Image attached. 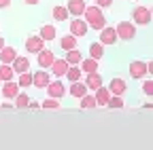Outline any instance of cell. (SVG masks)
I'll return each instance as SVG.
<instances>
[{"mask_svg": "<svg viewBox=\"0 0 153 150\" xmlns=\"http://www.w3.org/2000/svg\"><path fill=\"white\" fill-rule=\"evenodd\" d=\"M100 32V40L98 42H102L104 47H113L115 42H117L119 38H117V32H115V26H104L102 30H98Z\"/></svg>", "mask_w": 153, "mask_h": 150, "instance_id": "6", "label": "cell"}, {"mask_svg": "<svg viewBox=\"0 0 153 150\" xmlns=\"http://www.w3.org/2000/svg\"><path fill=\"white\" fill-rule=\"evenodd\" d=\"M45 45H47V42H45L38 34H36V36H28V38H26V51H28V53H38V51H43Z\"/></svg>", "mask_w": 153, "mask_h": 150, "instance_id": "13", "label": "cell"}, {"mask_svg": "<svg viewBox=\"0 0 153 150\" xmlns=\"http://www.w3.org/2000/svg\"><path fill=\"white\" fill-rule=\"evenodd\" d=\"M85 7H87L85 0H68L66 11H68V15H70V17H81V15H83V11H85Z\"/></svg>", "mask_w": 153, "mask_h": 150, "instance_id": "15", "label": "cell"}, {"mask_svg": "<svg viewBox=\"0 0 153 150\" xmlns=\"http://www.w3.org/2000/svg\"><path fill=\"white\" fill-rule=\"evenodd\" d=\"M108 91H111V95H126V91H128V83L119 76H115L108 80Z\"/></svg>", "mask_w": 153, "mask_h": 150, "instance_id": "11", "label": "cell"}, {"mask_svg": "<svg viewBox=\"0 0 153 150\" xmlns=\"http://www.w3.org/2000/svg\"><path fill=\"white\" fill-rule=\"evenodd\" d=\"M24 2H26V4H38L41 0H24Z\"/></svg>", "mask_w": 153, "mask_h": 150, "instance_id": "38", "label": "cell"}, {"mask_svg": "<svg viewBox=\"0 0 153 150\" xmlns=\"http://www.w3.org/2000/svg\"><path fill=\"white\" fill-rule=\"evenodd\" d=\"M11 68L15 70V74H22V72H28L30 70V59L26 57V55H19L17 53V57L11 61Z\"/></svg>", "mask_w": 153, "mask_h": 150, "instance_id": "16", "label": "cell"}, {"mask_svg": "<svg viewBox=\"0 0 153 150\" xmlns=\"http://www.w3.org/2000/svg\"><path fill=\"white\" fill-rule=\"evenodd\" d=\"M13 100H15V104H13L15 108H28V102H30V95H28V93H26V91H19V93H17V95H15Z\"/></svg>", "mask_w": 153, "mask_h": 150, "instance_id": "29", "label": "cell"}, {"mask_svg": "<svg viewBox=\"0 0 153 150\" xmlns=\"http://www.w3.org/2000/svg\"><path fill=\"white\" fill-rule=\"evenodd\" d=\"M68 70V61L66 59H53V64L49 66V72H51V76L53 78H64V74Z\"/></svg>", "mask_w": 153, "mask_h": 150, "instance_id": "12", "label": "cell"}, {"mask_svg": "<svg viewBox=\"0 0 153 150\" xmlns=\"http://www.w3.org/2000/svg\"><path fill=\"white\" fill-rule=\"evenodd\" d=\"M83 83H85V87H87V91H96L100 85H104V80H102V76H100V72L96 70V72H87L85 76H83Z\"/></svg>", "mask_w": 153, "mask_h": 150, "instance_id": "10", "label": "cell"}, {"mask_svg": "<svg viewBox=\"0 0 153 150\" xmlns=\"http://www.w3.org/2000/svg\"><path fill=\"white\" fill-rule=\"evenodd\" d=\"M132 23L134 26H149L151 23V9L149 7H134L132 9Z\"/></svg>", "mask_w": 153, "mask_h": 150, "instance_id": "2", "label": "cell"}, {"mask_svg": "<svg viewBox=\"0 0 153 150\" xmlns=\"http://www.w3.org/2000/svg\"><path fill=\"white\" fill-rule=\"evenodd\" d=\"M115 32H117V38L119 40H132L134 36H136V26H134L132 21H119L117 26H115Z\"/></svg>", "mask_w": 153, "mask_h": 150, "instance_id": "3", "label": "cell"}, {"mask_svg": "<svg viewBox=\"0 0 153 150\" xmlns=\"http://www.w3.org/2000/svg\"><path fill=\"white\" fill-rule=\"evenodd\" d=\"M143 91H145L147 97L153 95V80H151V78H145V80H143Z\"/></svg>", "mask_w": 153, "mask_h": 150, "instance_id": "33", "label": "cell"}, {"mask_svg": "<svg viewBox=\"0 0 153 150\" xmlns=\"http://www.w3.org/2000/svg\"><path fill=\"white\" fill-rule=\"evenodd\" d=\"M4 45H7V42H4V38H2V36H0V49H2Z\"/></svg>", "mask_w": 153, "mask_h": 150, "instance_id": "39", "label": "cell"}, {"mask_svg": "<svg viewBox=\"0 0 153 150\" xmlns=\"http://www.w3.org/2000/svg\"><path fill=\"white\" fill-rule=\"evenodd\" d=\"M0 108H4V110H11V108H15L13 104H9V100H4V104H0Z\"/></svg>", "mask_w": 153, "mask_h": 150, "instance_id": "37", "label": "cell"}, {"mask_svg": "<svg viewBox=\"0 0 153 150\" xmlns=\"http://www.w3.org/2000/svg\"><path fill=\"white\" fill-rule=\"evenodd\" d=\"M60 106H62L60 100H57V97H49V95H47V100L41 102V108H47V110H55V108H60Z\"/></svg>", "mask_w": 153, "mask_h": 150, "instance_id": "32", "label": "cell"}, {"mask_svg": "<svg viewBox=\"0 0 153 150\" xmlns=\"http://www.w3.org/2000/svg\"><path fill=\"white\" fill-rule=\"evenodd\" d=\"M76 36H72V34H68V36H62L60 38V47L64 49V51H70V49H74L76 47Z\"/></svg>", "mask_w": 153, "mask_h": 150, "instance_id": "28", "label": "cell"}, {"mask_svg": "<svg viewBox=\"0 0 153 150\" xmlns=\"http://www.w3.org/2000/svg\"><path fill=\"white\" fill-rule=\"evenodd\" d=\"M28 108H34V110H36V108H41V102H36V100H30V102H28Z\"/></svg>", "mask_w": 153, "mask_h": 150, "instance_id": "35", "label": "cell"}, {"mask_svg": "<svg viewBox=\"0 0 153 150\" xmlns=\"http://www.w3.org/2000/svg\"><path fill=\"white\" fill-rule=\"evenodd\" d=\"M79 106L83 108V110H87V108H96V106H98V104H96V97H94V93H91V95H89V93H85V95L83 97H79Z\"/></svg>", "mask_w": 153, "mask_h": 150, "instance_id": "30", "label": "cell"}, {"mask_svg": "<svg viewBox=\"0 0 153 150\" xmlns=\"http://www.w3.org/2000/svg\"><path fill=\"white\" fill-rule=\"evenodd\" d=\"M38 36H41L45 42H51V40L57 38V30H55V26L45 23V26H41V32H38Z\"/></svg>", "mask_w": 153, "mask_h": 150, "instance_id": "18", "label": "cell"}, {"mask_svg": "<svg viewBox=\"0 0 153 150\" xmlns=\"http://www.w3.org/2000/svg\"><path fill=\"white\" fill-rule=\"evenodd\" d=\"M94 97H96V104H98V106H106V102H108V97H111V91H108V87L100 85L98 89L94 91Z\"/></svg>", "mask_w": 153, "mask_h": 150, "instance_id": "19", "label": "cell"}, {"mask_svg": "<svg viewBox=\"0 0 153 150\" xmlns=\"http://www.w3.org/2000/svg\"><path fill=\"white\" fill-rule=\"evenodd\" d=\"M128 70H130V78H134V80H143L145 76H149V72H147V61H140V59L130 61Z\"/></svg>", "mask_w": 153, "mask_h": 150, "instance_id": "4", "label": "cell"}, {"mask_svg": "<svg viewBox=\"0 0 153 150\" xmlns=\"http://www.w3.org/2000/svg\"><path fill=\"white\" fill-rule=\"evenodd\" d=\"M81 17L85 19V23H87L91 30H96V32L102 30V28L106 26V17H104L102 9H100V7H96V4H87Z\"/></svg>", "mask_w": 153, "mask_h": 150, "instance_id": "1", "label": "cell"}, {"mask_svg": "<svg viewBox=\"0 0 153 150\" xmlns=\"http://www.w3.org/2000/svg\"><path fill=\"white\" fill-rule=\"evenodd\" d=\"M89 57H94V59H102L104 57V45L102 42H91L89 45Z\"/></svg>", "mask_w": 153, "mask_h": 150, "instance_id": "25", "label": "cell"}, {"mask_svg": "<svg viewBox=\"0 0 153 150\" xmlns=\"http://www.w3.org/2000/svg\"><path fill=\"white\" fill-rule=\"evenodd\" d=\"M64 59L68 61V66H79L81 59H83V53L79 51V47H74V49L66 51V57H64Z\"/></svg>", "mask_w": 153, "mask_h": 150, "instance_id": "20", "label": "cell"}, {"mask_svg": "<svg viewBox=\"0 0 153 150\" xmlns=\"http://www.w3.org/2000/svg\"><path fill=\"white\" fill-rule=\"evenodd\" d=\"M53 76H51V72L49 70H38V72H34L32 74V87H36V89H45L47 85H49V80H51Z\"/></svg>", "mask_w": 153, "mask_h": 150, "instance_id": "7", "label": "cell"}, {"mask_svg": "<svg viewBox=\"0 0 153 150\" xmlns=\"http://www.w3.org/2000/svg\"><path fill=\"white\" fill-rule=\"evenodd\" d=\"M17 85H19V89H26V87H32V72L28 70V72H22V74H17Z\"/></svg>", "mask_w": 153, "mask_h": 150, "instance_id": "27", "label": "cell"}, {"mask_svg": "<svg viewBox=\"0 0 153 150\" xmlns=\"http://www.w3.org/2000/svg\"><path fill=\"white\" fill-rule=\"evenodd\" d=\"M126 106V102H123V95H111L108 97V102H106V108H123Z\"/></svg>", "mask_w": 153, "mask_h": 150, "instance_id": "31", "label": "cell"}, {"mask_svg": "<svg viewBox=\"0 0 153 150\" xmlns=\"http://www.w3.org/2000/svg\"><path fill=\"white\" fill-rule=\"evenodd\" d=\"M47 89V95L49 97H57V100H62L66 95V85L62 83V78H51L49 85L45 87Z\"/></svg>", "mask_w": 153, "mask_h": 150, "instance_id": "5", "label": "cell"}, {"mask_svg": "<svg viewBox=\"0 0 153 150\" xmlns=\"http://www.w3.org/2000/svg\"><path fill=\"white\" fill-rule=\"evenodd\" d=\"M85 2H87V0H85Z\"/></svg>", "mask_w": 153, "mask_h": 150, "instance_id": "40", "label": "cell"}, {"mask_svg": "<svg viewBox=\"0 0 153 150\" xmlns=\"http://www.w3.org/2000/svg\"><path fill=\"white\" fill-rule=\"evenodd\" d=\"M94 4H96V7H100V9H111L113 0H94Z\"/></svg>", "mask_w": 153, "mask_h": 150, "instance_id": "34", "label": "cell"}, {"mask_svg": "<svg viewBox=\"0 0 153 150\" xmlns=\"http://www.w3.org/2000/svg\"><path fill=\"white\" fill-rule=\"evenodd\" d=\"M53 59H55V53L51 51V49H43V51H38L36 53V61H38V68H43V70H49V66L53 64Z\"/></svg>", "mask_w": 153, "mask_h": 150, "instance_id": "9", "label": "cell"}, {"mask_svg": "<svg viewBox=\"0 0 153 150\" xmlns=\"http://www.w3.org/2000/svg\"><path fill=\"white\" fill-rule=\"evenodd\" d=\"M17 57V51H15V47H2L0 49V64H11L13 59Z\"/></svg>", "mask_w": 153, "mask_h": 150, "instance_id": "21", "label": "cell"}, {"mask_svg": "<svg viewBox=\"0 0 153 150\" xmlns=\"http://www.w3.org/2000/svg\"><path fill=\"white\" fill-rule=\"evenodd\" d=\"M13 0H0V9H9Z\"/></svg>", "mask_w": 153, "mask_h": 150, "instance_id": "36", "label": "cell"}, {"mask_svg": "<svg viewBox=\"0 0 153 150\" xmlns=\"http://www.w3.org/2000/svg\"><path fill=\"white\" fill-rule=\"evenodd\" d=\"M66 93H70L74 100H79V97H83L85 93H89V91H87V87H85L83 80H74V83H70V87L66 89Z\"/></svg>", "mask_w": 153, "mask_h": 150, "instance_id": "17", "label": "cell"}, {"mask_svg": "<svg viewBox=\"0 0 153 150\" xmlns=\"http://www.w3.org/2000/svg\"><path fill=\"white\" fill-rule=\"evenodd\" d=\"M17 76V74H15V70L11 68V64H0V80H13Z\"/></svg>", "mask_w": 153, "mask_h": 150, "instance_id": "24", "label": "cell"}, {"mask_svg": "<svg viewBox=\"0 0 153 150\" xmlns=\"http://www.w3.org/2000/svg\"><path fill=\"white\" fill-rule=\"evenodd\" d=\"M19 91H22V89H19V85H17L15 78H13V80H4L2 89H0V93H2V97H4V100H13Z\"/></svg>", "mask_w": 153, "mask_h": 150, "instance_id": "14", "label": "cell"}, {"mask_svg": "<svg viewBox=\"0 0 153 150\" xmlns=\"http://www.w3.org/2000/svg\"><path fill=\"white\" fill-rule=\"evenodd\" d=\"M89 32V26L85 23V19H81V17H74V19H70V32L72 36H76V38H81V36H85Z\"/></svg>", "mask_w": 153, "mask_h": 150, "instance_id": "8", "label": "cell"}, {"mask_svg": "<svg viewBox=\"0 0 153 150\" xmlns=\"http://www.w3.org/2000/svg\"><path fill=\"white\" fill-rule=\"evenodd\" d=\"M64 78H66L68 83L83 80V72H81V68H79V66H68V70H66V74H64Z\"/></svg>", "mask_w": 153, "mask_h": 150, "instance_id": "22", "label": "cell"}, {"mask_svg": "<svg viewBox=\"0 0 153 150\" xmlns=\"http://www.w3.org/2000/svg\"><path fill=\"white\" fill-rule=\"evenodd\" d=\"M51 15H53V19L55 21H66L68 19V11H66V7H60V4H55L53 9H51Z\"/></svg>", "mask_w": 153, "mask_h": 150, "instance_id": "26", "label": "cell"}, {"mask_svg": "<svg viewBox=\"0 0 153 150\" xmlns=\"http://www.w3.org/2000/svg\"><path fill=\"white\" fill-rule=\"evenodd\" d=\"M79 68H81L83 74H87V72H96V70H98V59H94V57H83L81 64H79Z\"/></svg>", "mask_w": 153, "mask_h": 150, "instance_id": "23", "label": "cell"}]
</instances>
